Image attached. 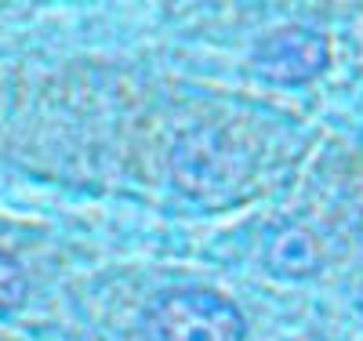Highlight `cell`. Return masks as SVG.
<instances>
[{"instance_id":"obj_2","label":"cell","mask_w":363,"mask_h":341,"mask_svg":"<svg viewBox=\"0 0 363 341\" xmlns=\"http://www.w3.org/2000/svg\"><path fill=\"white\" fill-rule=\"evenodd\" d=\"M327 62V40L313 29H284L255 51V73L269 84H306Z\"/></svg>"},{"instance_id":"obj_1","label":"cell","mask_w":363,"mask_h":341,"mask_svg":"<svg viewBox=\"0 0 363 341\" xmlns=\"http://www.w3.org/2000/svg\"><path fill=\"white\" fill-rule=\"evenodd\" d=\"M149 330L157 341H240L244 320L211 291H174L153 308Z\"/></svg>"},{"instance_id":"obj_3","label":"cell","mask_w":363,"mask_h":341,"mask_svg":"<svg viewBox=\"0 0 363 341\" xmlns=\"http://www.w3.org/2000/svg\"><path fill=\"white\" fill-rule=\"evenodd\" d=\"M320 262H323L320 236L306 222H294V225H284L280 233H272L269 251H265V265L277 276H291V280H298V276L316 272Z\"/></svg>"},{"instance_id":"obj_4","label":"cell","mask_w":363,"mask_h":341,"mask_svg":"<svg viewBox=\"0 0 363 341\" xmlns=\"http://www.w3.org/2000/svg\"><path fill=\"white\" fill-rule=\"evenodd\" d=\"M22 298V272L0 255V305H11Z\"/></svg>"}]
</instances>
